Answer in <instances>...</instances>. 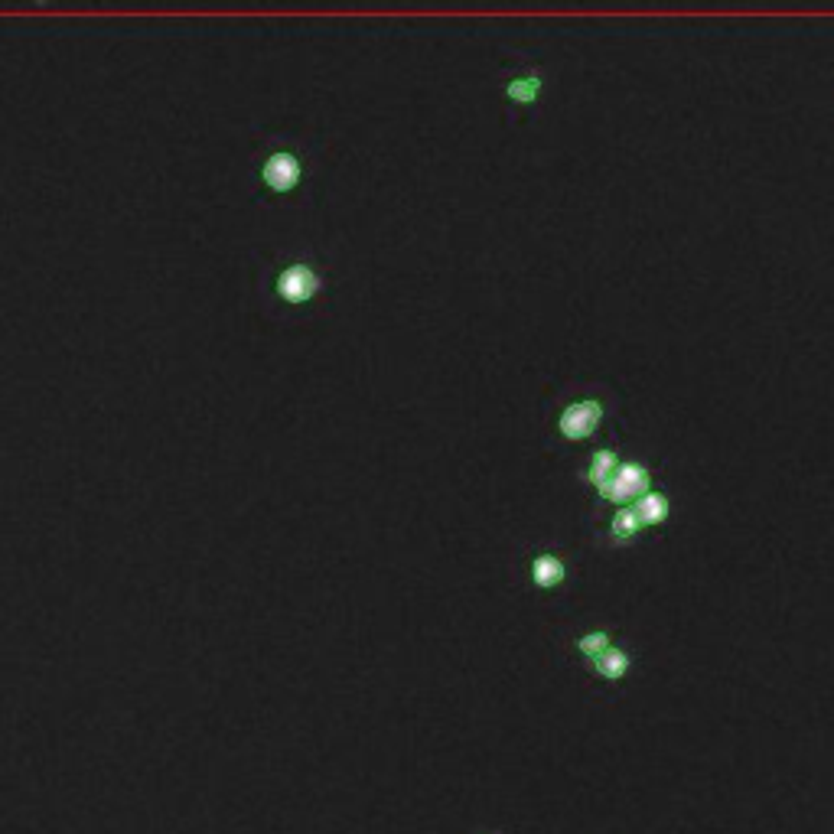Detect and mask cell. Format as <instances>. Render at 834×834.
Returning <instances> with one entry per match:
<instances>
[{
  "label": "cell",
  "mask_w": 834,
  "mask_h": 834,
  "mask_svg": "<svg viewBox=\"0 0 834 834\" xmlns=\"http://www.w3.org/2000/svg\"><path fill=\"white\" fill-rule=\"evenodd\" d=\"M538 95H541V75L538 72L518 75V79H509V85H505V98L515 101V105H535Z\"/></svg>",
  "instance_id": "cell-7"
},
{
  "label": "cell",
  "mask_w": 834,
  "mask_h": 834,
  "mask_svg": "<svg viewBox=\"0 0 834 834\" xmlns=\"http://www.w3.org/2000/svg\"><path fill=\"white\" fill-rule=\"evenodd\" d=\"M277 290H281L284 300L303 303V300H310L320 290V277L313 274L307 264H290V268L281 274V281H277Z\"/></svg>",
  "instance_id": "cell-3"
},
{
  "label": "cell",
  "mask_w": 834,
  "mask_h": 834,
  "mask_svg": "<svg viewBox=\"0 0 834 834\" xmlns=\"http://www.w3.org/2000/svg\"><path fill=\"white\" fill-rule=\"evenodd\" d=\"M616 466H619V457H616V453H613L610 447H600V450H597V453H593V457H590V463H587L584 476L590 479L593 486L600 489V486L606 483V479H610V476L616 473Z\"/></svg>",
  "instance_id": "cell-8"
},
{
  "label": "cell",
  "mask_w": 834,
  "mask_h": 834,
  "mask_svg": "<svg viewBox=\"0 0 834 834\" xmlns=\"http://www.w3.org/2000/svg\"><path fill=\"white\" fill-rule=\"evenodd\" d=\"M639 532H642V522H639V515L633 512V505H623L619 512H613V518H610V538L629 541V538H636Z\"/></svg>",
  "instance_id": "cell-10"
},
{
  "label": "cell",
  "mask_w": 834,
  "mask_h": 834,
  "mask_svg": "<svg viewBox=\"0 0 834 834\" xmlns=\"http://www.w3.org/2000/svg\"><path fill=\"white\" fill-rule=\"evenodd\" d=\"M633 512L639 515V522L642 528H649V525H662L668 512H672V505H668V499L662 496V492H646V496H639L633 502Z\"/></svg>",
  "instance_id": "cell-6"
},
{
  "label": "cell",
  "mask_w": 834,
  "mask_h": 834,
  "mask_svg": "<svg viewBox=\"0 0 834 834\" xmlns=\"http://www.w3.org/2000/svg\"><path fill=\"white\" fill-rule=\"evenodd\" d=\"M593 668H597V675L606 681H619L629 672V655L623 649H606L600 659H593Z\"/></svg>",
  "instance_id": "cell-9"
},
{
  "label": "cell",
  "mask_w": 834,
  "mask_h": 834,
  "mask_svg": "<svg viewBox=\"0 0 834 834\" xmlns=\"http://www.w3.org/2000/svg\"><path fill=\"white\" fill-rule=\"evenodd\" d=\"M597 492H600V499H606V502L629 505V502H636L639 496H646L649 492V470L642 463H619L616 473L606 479Z\"/></svg>",
  "instance_id": "cell-1"
},
{
  "label": "cell",
  "mask_w": 834,
  "mask_h": 834,
  "mask_svg": "<svg viewBox=\"0 0 834 834\" xmlns=\"http://www.w3.org/2000/svg\"><path fill=\"white\" fill-rule=\"evenodd\" d=\"M264 176L274 189H294L300 180V163L294 154H274L264 167Z\"/></svg>",
  "instance_id": "cell-5"
},
{
  "label": "cell",
  "mask_w": 834,
  "mask_h": 834,
  "mask_svg": "<svg viewBox=\"0 0 834 834\" xmlns=\"http://www.w3.org/2000/svg\"><path fill=\"white\" fill-rule=\"evenodd\" d=\"M603 421V404L597 398H580L558 414V431L567 440H587Z\"/></svg>",
  "instance_id": "cell-2"
},
{
  "label": "cell",
  "mask_w": 834,
  "mask_h": 834,
  "mask_svg": "<svg viewBox=\"0 0 834 834\" xmlns=\"http://www.w3.org/2000/svg\"><path fill=\"white\" fill-rule=\"evenodd\" d=\"M564 574H567L564 558H558V554H551V551L538 554V558L532 561V584L541 587V590L558 587L561 580H564Z\"/></svg>",
  "instance_id": "cell-4"
},
{
  "label": "cell",
  "mask_w": 834,
  "mask_h": 834,
  "mask_svg": "<svg viewBox=\"0 0 834 834\" xmlns=\"http://www.w3.org/2000/svg\"><path fill=\"white\" fill-rule=\"evenodd\" d=\"M577 649L584 652L587 659H600V655L610 649V636H606L603 629H600V633H587V636L577 639Z\"/></svg>",
  "instance_id": "cell-11"
}]
</instances>
